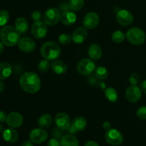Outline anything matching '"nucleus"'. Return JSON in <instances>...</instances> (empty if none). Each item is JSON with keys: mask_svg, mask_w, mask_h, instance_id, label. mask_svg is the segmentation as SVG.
<instances>
[{"mask_svg": "<svg viewBox=\"0 0 146 146\" xmlns=\"http://www.w3.org/2000/svg\"><path fill=\"white\" fill-rule=\"evenodd\" d=\"M62 131H61V130L59 129L58 128H54V129H53V133H52L53 137H54V138H56V139L61 141V138L64 136V135H63Z\"/></svg>", "mask_w": 146, "mask_h": 146, "instance_id": "nucleus-35", "label": "nucleus"}, {"mask_svg": "<svg viewBox=\"0 0 146 146\" xmlns=\"http://www.w3.org/2000/svg\"><path fill=\"white\" fill-rule=\"evenodd\" d=\"M40 52L45 59L48 61H54L60 56L61 50L58 44L56 42L47 41L41 46Z\"/></svg>", "mask_w": 146, "mask_h": 146, "instance_id": "nucleus-3", "label": "nucleus"}, {"mask_svg": "<svg viewBox=\"0 0 146 146\" xmlns=\"http://www.w3.org/2000/svg\"><path fill=\"white\" fill-rule=\"evenodd\" d=\"M58 9L61 11H69L70 8H69V4H68V2L67 1H63L61 2V4H59L58 6Z\"/></svg>", "mask_w": 146, "mask_h": 146, "instance_id": "nucleus-37", "label": "nucleus"}, {"mask_svg": "<svg viewBox=\"0 0 146 146\" xmlns=\"http://www.w3.org/2000/svg\"><path fill=\"white\" fill-rule=\"evenodd\" d=\"M125 97L129 102H138L141 98V89L137 86H131L125 91Z\"/></svg>", "mask_w": 146, "mask_h": 146, "instance_id": "nucleus-14", "label": "nucleus"}, {"mask_svg": "<svg viewBox=\"0 0 146 146\" xmlns=\"http://www.w3.org/2000/svg\"><path fill=\"white\" fill-rule=\"evenodd\" d=\"M61 23L64 25L66 26H71L74 24L76 21V15L74 13V11H66L62 12L61 14Z\"/></svg>", "mask_w": 146, "mask_h": 146, "instance_id": "nucleus-19", "label": "nucleus"}, {"mask_svg": "<svg viewBox=\"0 0 146 146\" xmlns=\"http://www.w3.org/2000/svg\"><path fill=\"white\" fill-rule=\"evenodd\" d=\"M21 88L28 94H35L41 88V80L36 73L27 72L21 76L19 81Z\"/></svg>", "mask_w": 146, "mask_h": 146, "instance_id": "nucleus-1", "label": "nucleus"}, {"mask_svg": "<svg viewBox=\"0 0 146 146\" xmlns=\"http://www.w3.org/2000/svg\"><path fill=\"white\" fill-rule=\"evenodd\" d=\"M31 34L36 39H41L46 36L48 32L47 24L43 21H36L31 27Z\"/></svg>", "mask_w": 146, "mask_h": 146, "instance_id": "nucleus-8", "label": "nucleus"}, {"mask_svg": "<svg viewBox=\"0 0 146 146\" xmlns=\"http://www.w3.org/2000/svg\"><path fill=\"white\" fill-rule=\"evenodd\" d=\"M4 88H5V86H4V82L3 81H0V94L4 91Z\"/></svg>", "mask_w": 146, "mask_h": 146, "instance_id": "nucleus-46", "label": "nucleus"}, {"mask_svg": "<svg viewBox=\"0 0 146 146\" xmlns=\"http://www.w3.org/2000/svg\"><path fill=\"white\" fill-rule=\"evenodd\" d=\"M18 47L21 51L25 53L32 52L36 48V43L29 37H23L18 42Z\"/></svg>", "mask_w": 146, "mask_h": 146, "instance_id": "nucleus-15", "label": "nucleus"}, {"mask_svg": "<svg viewBox=\"0 0 146 146\" xmlns=\"http://www.w3.org/2000/svg\"><path fill=\"white\" fill-rule=\"evenodd\" d=\"M136 115L140 119L146 120V106H141L137 110Z\"/></svg>", "mask_w": 146, "mask_h": 146, "instance_id": "nucleus-34", "label": "nucleus"}, {"mask_svg": "<svg viewBox=\"0 0 146 146\" xmlns=\"http://www.w3.org/2000/svg\"><path fill=\"white\" fill-rule=\"evenodd\" d=\"M133 16L131 11L126 9H121L117 12L116 20L121 25L129 26L133 21Z\"/></svg>", "mask_w": 146, "mask_h": 146, "instance_id": "nucleus-13", "label": "nucleus"}, {"mask_svg": "<svg viewBox=\"0 0 146 146\" xmlns=\"http://www.w3.org/2000/svg\"><path fill=\"white\" fill-rule=\"evenodd\" d=\"M23 118L22 115L18 112H11L7 115V125L13 128H19L23 123Z\"/></svg>", "mask_w": 146, "mask_h": 146, "instance_id": "nucleus-16", "label": "nucleus"}, {"mask_svg": "<svg viewBox=\"0 0 146 146\" xmlns=\"http://www.w3.org/2000/svg\"><path fill=\"white\" fill-rule=\"evenodd\" d=\"M140 80H141V76H140L139 74L138 73H133L130 76L129 82L132 85L136 86L140 82Z\"/></svg>", "mask_w": 146, "mask_h": 146, "instance_id": "nucleus-33", "label": "nucleus"}, {"mask_svg": "<svg viewBox=\"0 0 146 146\" xmlns=\"http://www.w3.org/2000/svg\"><path fill=\"white\" fill-rule=\"evenodd\" d=\"M3 131H4V126L1 124H0V133L3 132Z\"/></svg>", "mask_w": 146, "mask_h": 146, "instance_id": "nucleus-48", "label": "nucleus"}, {"mask_svg": "<svg viewBox=\"0 0 146 146\" xmlns=\"http://www.w3.org/2000/svg\"><path fill=\"white\" fill-rule=\"evenodd\" d=\"M88 37V31L84 27H78L73 32L71 35L72 41L76 44H82Z\"/></svg>", "mask_w": 146, "mask_h": 146, "instance_id": "nucleus-17", "label": "nucleus"}, {"mask_svg": "<svg viewBox=\"0 0 146 146\" xmlns=\"http://www.w3.org/2000/svg\"><path fill=\"white\" fill-rule=\"evenodd\" d=\"M7 115L5 112L2 111H0V123H4L7 121Z\"/></svg>", "mask_w": 146, "mask_h": 146, "instance_id": "nucleus-40", "label": "nucleus"}, {"mask_svg": "<svg viewBox=\"0 0 146 146\" xmlns=\"http://www.w3.org/2000/svg\"><path fill=\"white\" fill-rule=\"evenodd\" d=\"M21 146H34V145H33V143L29 140V141H24Z\"/></svg>", "mask_w": 146, "mask_h": 146, "instance_id": "nucleus-45", "label": "nucleus"}, {"mask_svg": "<svg viewBox=\"0 0 146 146\" xmlns=\"http://www.w3.org/2000/svg\"><path fill=\"white\" fill-rule=\"evenodd\" d=\"M99 23V17L96 12L87 13L83 19V25L86 29H94Z\"/></svg>", "mask_w": 146, "mask_h": 146, "instance_id": "nucleus-10", "label": "nucleus"}, {"mask_svg": "<svg viewBox=\"0 0 146 146\" xmlns=\"http://www.w3.org/2000/svg\"><path fill=\"white\" fill-rule=\"evenodd\" d=\"M47 146H62L61 143V141L56 138H51L48 141Z\"/></svg>", "mask_w": 146, "mask_h": 146, "instance_id": "nucleus-38", "label": "nucleus"}, {"mask_svg": "<svg viewBox=\"0 0 146 146\" xmlns=\"http://www.w3.org/2000/svg\"><path fill=\"white\" fill-rule=\"evenodd\" d=\"M15 29L20 34H24L28 31L29 22L24 17H19L15 21Z\"/></svg>", "mask_w": 146, "mask_h": 146, "instance_id": "nucleus-22", "label": "nucleus"}, {"mask_svg": "<svg viewBox=\"0 0 146 146\" xmlns=\"http://www.w3.org/2000/svg\"><path fill=\"white\" fill-rule=\"evenodd\" d=\"M85 146H99V145H98L96 142H95V141H88V142L85 144Z\"/></svg>", "mask_w": 146, "mask_h": 146, "instance_id": "nucleus-43", "label": "nucleus"}, {"mask_svg": "<svg viewBox=\"0 0 146 146\" xmlns=\"http://www.w3.org/2000/svg\"><path fill=\"white\" fill-rule=\"evenodd\" d=\"M96 85H97V86H98V88H100V89H101V90L105 89L106 90V84H105V83L101 82V81H100V82L97 83Z\"/></svg>", "mask_w": 146, "mask_h": 146, "instance_id": "nucleus-44", "label": "nucleus"}, {"mask_svg": "<svg viewBox=\"0 0 146 146\" xmlns=\"http://www.w3.org/2000/svg\"><path fill=\"white\" fill-rule=\"evenodd\" d=\"M41 14L38 11H34L31 13V18L34 21H39L41 19Z\"/></svg>", "mask_w": 146, "mask_h": 146, "instance_id": "nucleus-36", "label": "nucleus"}, {"mask_svg": "<svg viewBox=\"0 0 146 146\" xmlns=\"http://www.w3.org/2000/svg\"><path fill=\"white\" fill-rule=\"evenodd\" d=\"M72 38L71 36L68 34H62L58 36V42L62 45H66V44H70Z\"/></svg>", "mask_w": 146, "mask_h": 146, "instance_id": "nucleus-32", "label": "nucleus"}, {"mask_svg": "<svg viewBox=\"0 0 146 146\" xmlns=\"http://www.w3.org/2000/svg\"><path fill=\"white\" fill-rule=\"evenodd\" d=\"M105 96L108 101L113 103L116 102L118 99V93L115 91V88H112V87H109V88H106Z\"/></svg>", "mask_w": 146, "mask_h": 146, "instance_id": "nucleus-26", "label": "nucleus"}, {"mask_svg": "<svg viewBox=\"0 0 146 146\" xmlns=\"http://www.w3.org/2000/svg\"><path fill=\"white\" fill-rule=\"evenodd\" d=\"M125 37L131 44L135 46L143 44L146 39V35L143 30L138 27H132L125 34Z\"/></svg>", "mask_w": 146, "mask_h": 146, "instance_id": "nucleus-4", "label": "nucleus"}, {"mask_svg": "<svg viewBox=\"0 0 146 146\" xmlns=\"http://www.w3.org/2000/svg\"><path fill=\"white\" fill-rule=\"evenodd\" d=\"M4 44H3L1 41H0V54H1V53L4 51Z\"/></svg>", "mask_w": 146, "mask_h": 146, "instance_id": "nucleus-47", "label": "nucleus"}, {"mask_svg": "<svg viewBox=\"0 0 146 146\" xmlns=\"http://www.w3.org/2000/svg\"><path fill=\"white\" fill-rule=\"evenodd\" d=\"M86 125L87 121L85 118L81 116L76 117L73 121L71 127L68 129V132H69L70 134L75 135L78 132H81V131H84L86 127Z\"/></svg>", "mask_w": 146, "mask_h": 146, "instance_id": "nucleus-12", "label": "nucleus"}, {"mask_svg": "<svg viewBox=\"0 0 146 146\" xmlns=\"http://www.w3.org/2000/svg\"><path fill=\"white\" fill-rule=\"evenodd\" d=\"M108 69L104 66H98L95 70V75L98 80H106L108 77Z\"/></svg>", "mask_w": 146, "mask_h": 146, "instance_id": "nucleus-27", "label": "nucleus"}, {"mask_svg": "<svg viewBox=\"0 0 146 146\" xmlns=\"http://www.w3.org/2000/svg\"><path fill=\"white\" fill-rule=\"evenodd\" d=\"M51 69L56 74H64L68 69V66L63 61L54 60L51 64Z\"/></svg>", "mask_w": 146, "mask_h": 146, "instance_id": "nucleus-21", "label": "nucleus"}, {"mask_svg": "<svg viewBox=\"0 0 146 146\" xmlns=\"http://www.w3.org/2000/svg\"><path fill=\"white\" fill-rule=\"evenodd\" d=\"M3 138L9 143H14L19 138L18 132L13 128H7L3 131Z\"/></svg>", "mask_w": 146, "mask_h": 146, "instance_id": "nucleus-20", "label": "nucleus"}, {"mask_svg": "<svg viewBox=\"0 0 146 146\" xmlns=\"http://www.w3.org/2000/svg\"><path fill=\"white\" fill-rule=\"evenodd\" d=\"M141 91L144 94H146V80L145 81H143L141 84Z\"/></svg>", "mask_w": 146, "mask_h": 146, "instance_id": "nucleus-42", "label": "nucleus"}, {"mask_svg": "<svg viewBox=\"0 0 146 146\" xmlns=\"http://www.w3.org/2000/svg\"><path fill=\"white\" fill-rule=\"evenodd\" d=\"M61 143L62 146H79L78 139L72 134L64 135L61 139Z\"/></svg>", "mask_w": 146, "mask_h": 146, "instance_id": "nucleus-24", "label": "nucleus"}, {"mask_svg": "<svg viewBox=\"0 0 146 146\" xmlns=\"http://www.w3.org/2000/svg\"><path fill=\"white\" fill-rule=\"evenodd\" d=\"M61 19L60 10L56 8H49L45 11L43 16V20L46 24L54 26Z\"/></svg>", "mask_w": 146, "mask_h": 146, "instance_id": "nucleus-6", "label": "nucleus"}, {"mask_svg": "<svg viewBox=\"0 0 146 146\" xmlns=\"http://www.w3.org/2000/svg\"><path fill=\"white\" fill-rule=\"evenodd\" d=\"M55 123L57 128L61 129V131H68L71 125L69 116L64 112L58 113L56 115Z\"/></svg>", "mask_w": 146, "mask_h": 146, "instance_id": "nucleus-11", "label": "nucleus"}, {"mask_svg": "<svg viewBox=\"0 0 146 146\" xmlns=\"http://www.w3.org/2000/svg\"><path fill=\"white\" fill-rule=\"evenodd\" d=\"M88 81L91 85H95L98 83V78L96 76V75H91V76L88 78Z\"/></svg>", "mask_w": 146, "mask_h": 146, "instance_id": "nucleus-39", "label": "nucleus"}, {"mask_svg": "<svg viewBox=\"0 0 146 146\" xmlns=\"http://www.w3.org/2000/svg\"><path fill=\"white\" fill-rule=\"evenodd\" d=\"M12 73V66L7 62L0 63V80L7 79Z\"/></svg>", "mask_w": 146, "mask_h": 146, "instance_id": "nucleus-23", "label": "nucleus"}, {"mask_svg": "<svg viewBox=\"0 0 146 146\" xmlns=\"http://www.w3.org/2000/svg\"><path fill=\"white\" fill-rule=\"evenodd\" d=\"M9 20V14L5 9L0 10V27H4Z\"/></svg>", "mask_w": 146, "mask_h": 146, "instance_id": "nucleus-31", "label": "nucleus"}, {"mask_svg": "<svg viewBox=\"0 0 146 146\" xmlns=\"http://www.w3.org/2000/svg\"><path fill=\"white\" fill-rule=\"evenodd\" d=\"M68 4L71 11H78L84 7V0H69Z\"/></svg>", "mask_w": 146, "mask_h": 146, "instance_id": "nucleus-28", "label": "nucleus"}, {"mask_svg": "<svg viewBox=\"0 0 146 146\" xmlns=\"http://www.w3.org/2000/svg\"><path fill=\"white\" fill-rule=\"evenodd\" d=\"M106 141L111 145H120L123 141V135L118 130L111 128L107 131L105 135Z\"/></svg>", "mask_w": 146, "mask_h": 146, "instance_id": "nucleus-7", "label": "nucleus"}, {"mask_svg": "<svg viewBox=\"0 0 146 146\" xmlns=\"http://www.w3.org/2000/svg\"><path fill=\"white\" fill-rule=\"evenodd\" d=\"M52 117L48 114H43L39 117L38 120V125L41 128L45 129L51 126L52 124Z\"/></svg>", "mask_w": 146, "mask_h": 146, "instance_id": "nucleus-25", "label": "nucleus"}, {"mask_svg": "<svg viewBox=\"0 0 146 146\" xmlns=\"http://www.w3.org/2000/svg\"><path fill=\"white\" fill-rule=\"evenodd\" d=\"M103 128L106 130V131H109L110 129H111V123L109 121H106L103 124Z\"/></svg>", "mask_w": 146, "mask_h": 146, "instance_id": "nucleus-41", "label": "nucleus"}, {"mask_svg": "<svg viewBox=\"0 0 146 146\" xmlns=\"http://www.w3.org/2000/svg\"><path fill=\"white\" fill-rule=\"evenodd\" d=\"M125 34L122 31H115L111 35V39L115 43H121L125 40Z\"/></svg>", "mask_w": 146, "mask_h": 146, "instance_id": "nucleus-29", "label": "nucleus"}, {"mask_svg": "<svg viewBox=\"0 0 146 146\" xmlns=\"http://www.w3.org/2000/svg\"><path fill=\"white\" fill-rule=\"evenodd\" d=\"M51 64H50L49 61L47 59H43L39 61V63L38 64V71H41V72L44 73V72H46L49 68L51 67Z\"/></svg>", "mask_w": 146, "mask_h": 146, "instance_id": "nucleus-30", "label": "nucleus"}, {"mask_svg": "<svg viewBox=\"0 0 146 146\" xmlns=\"http://www.w3.org/2000/svg\"><path fill=\"white\" fill-rule=\"evenodd\" d=\"M102 48L98 44H92L88 46V55L92 60H98L102 57Z\"/></svg>", "mask_w": 146, "mask_h": 146, "instance_id": "nucleus-18", "label": "nucleus"}, {"mask_svg": "<svg viewBox=\"0 0 146 146\" xmlns=\"http://www.w3.org/2000/svg\"><path fill=\"white\" fill-rule=\"evenodd\" d=\"M21 34L11 26H4L0 30L1 41L7 46H14L18 44Z\"/></svg>", "mask_w": 146, "mask_h": 146, "instance_id": "nucleus-2", "label": "nucleus"}, {"mask_svg": "<svg viewBox=\"0 0 146 146\" xmlns=\"http://www.w3.org/2000/svg\"><path fill=\"white\" fill-rule=\"evenodd\" d=\"M48 138V133L43 128H35L29 133V140L35 144H40L46 141Z\"/></svg>", "mask_w": 146, "mask_h": 146, "instance_id": "nucleus-9", "label": "nucleus"}, {"mask_svg": "<svg viewBox=\"0 0 146 146\" xmlns=\"http://www.w3.org/2000/svg\"><path fill=\"white\" fill-rule=\"evenodd\" d=\"M96 66L94 61L90 58H84L81 60L77 64V72L82 76L91 75L95 71Z\"/></svg>", "mask_w": 146, "mask_h": 146, "instance_id": "nucleus-5", "label": "nucleus"}]
</instances>
